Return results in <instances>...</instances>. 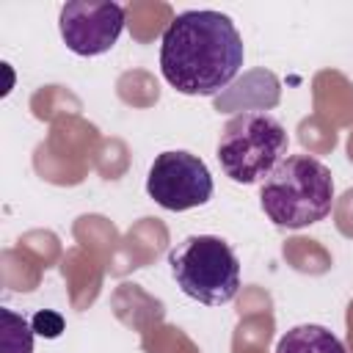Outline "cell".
<instances>
[{"instance_id": "cell-1", "label": "cell", "mask_w": 353, "mask_h": 353, "mask_svg": "<svg viewBox=\"0 0 353 353\" xmlns=\"http://www.w3.org/2000/svg\"><path fill=\"white\" fill-rule=\"evenodd\" d=\"M243 39L221 11H182L160 39V72L188 97H212L243 66Z\"/></svg>"}, {"instance_id": "cell-2", "label": "cell", "mask_w": 353, "mask_h": 353, "mask_svg": "<svg viewBox=\"0 0 353 353\" xmlns=\"http://www.w3.org/2000/svg\"><path fill=\"white\" fill-rule=\"evenodd\" d=\"M259 204L281 229L312 226L334 207V176L320 160L309 154H290L265 176Z\"/></svg>"}, {"instance_id": "cell-3", "label": "cell", "mask_w": 353, "mask_h": 353, "mask_svg": "<svg viewBox=\"0 0 353 353\" xmlns=\"http://www.w3.org/2000/svg\"><path fill=\"white\" fill-rule=\"evenodd\" d=\"M287 130L262 110H243L232 116L218 138L221 171L237 185H254L265 179L287 157Z\"/></svg>"}, {"instance_id": "cell-4", "label": "cell", "mask_w": 353, "mask_h": 353, "mask_svg": "<svg viewBox=\"0 0 353 353\" xmlns=\"http://www.w3.org/2000/svg\"><path fill=\"white\" fill-rule=\"evenodd\" d=\"M176 287L204 303L223 306L240 290V262L232 245L215 234H190L168 254Z\"/></svg>"}, {"instance_id": "cell-5", "label": "cell", "mask_w": 353, "mask_h": 353, "mask_svg": "<svg viewBox=\"0 0 353 353\" xmlns=\"http://www.w3.org/2000/svg\"><path fill=\"white\" fill-rule=\"evenodd\" d=\"M146 193L160 204L163 210H193L212 199V176L201 157L190 152H163L154 157L149 176H146Z\"/></svg>"}, {"instance_id": "cell-6", "label": "cell", "mask_w": 353, "mask_h": 353, "mask_svg": "<svg viewBox=\"0 0 353 353\" xmlns=\"http://www.w3.org/2000/svg\"><path fill=\"white\" fill-rule=\"evenodd\" d=\"M58 28L63 44L83 58L108 52L124 30V8L119 3L72 0L61 6Z\"/></svg>"}, {"instance_id": "cell-7", "label": "cell", "mask_w": 353, "mask_h": 353, "mask_svg": "<svg viewBox=\"0 0 353 353\" xmlns=\"http://www.w3.org/2000/svg\"><path fill=\"white\" fill-rule=\"evenodd\" d=\"M276 353H347V350L339 342V336H334L325 325L303 323V325L290 328L279 339Z\"/></svg>"}, {"instance_id": "cell-8", "label": "cell", "mask_w": 353, "mask_h": 353, "mask_svg": "<svg viewBox=\"0 0 353 353\" xmlns=\"http://www.w3.org/2000/svg\"><path fill=\"white\" fill-rule=\"evenodd\" d=\"M0 347L3 353H33V325L11 309H0Z\"/></svg>"}, {"instance_id": "cell-9", "label": "cell", "mask_w": 353, "mask_h": 353, "mask_svg": "<svg viewBox=\"0 0 353 353\" xmlns=\"http://www.w3.org/2000/svg\"><path fill=\"white\" fill-rule=\"evenodd\" d=\"M30 325H33V334L47 336V339H55V336H61V331H63V317L44 309V312H36V314H33Z\"/></svg>"}]
</instances>
